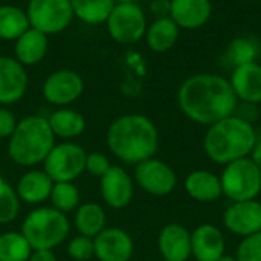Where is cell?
<instances>
[{"instance_id":"19","label":"cell","mask_w":261,"mask_h":261,"mask_svg":"<svg viewBox=\"0 0 261 261\" xmlns=\"http://www.w3.org/2000/svg\"><path fill=\"white\" fill-rule=\"evenodd\" d=\"M162 260L187 261L191 257V232L180 223L165 225L158 237Z\"/></svg>"},{"instance_id":"39","label":"cell","mask_w":261,"mask_h":261,"mask_svg":"<svg viewBox=\"0 0 261 261\" xmlns=\"http://www.w3.org/2000/svg\"><path fill=\"white\" fill-rule=\"evenodd\" d=\"M219 261H239L237 258H236V255H228V254H225L222 258Z\"/></svg>"},{"instance_id":"3","label":"cell","mask_w":261,"mask_h":261,"mask_svg":"<svg viewBox=\"0 0 261 261\" xmlns=\"http://www.w3.org/2000/svg\"><path fill=\"white\" fill-rule=\"evenodd\" d=\"M257 141L258 135L254 124L234 113L206 128L203 150L210 161L225 167L237 159L251 156Z\"/></svg>"},{"instance_id":"34","label":"cell","mask_w":261,"mask_h":261,"mask_svg":"<svg viewBox=\"0 0 261 261\" xmlns=\"http://www.w3.org/2000/svg\"><path fill=\"white\" fill-rule=\"evenodd\" d=\"M110 167L109 158L102 153H89L86 158V171L95 177H102Z\"/></svg>"},{"instance_id":"15","label":"cell","mask_w":261,"mask_h":261,"mask_svg":"<svg viewBox=\"0 0 261 261\" xmlns=\"http://www.w3.org/2000/svg\"><path fill=\"white\" fill-rule=\"evenodd\" d=\"M98 261H130L135 254L132 236L121 228H106L93 239Z\"/></svg>"},{"instance_id":"43","label":"cell","mask_w":261,"mask_h":261,"mask_svg":"<svg viewBox=\"0 0 261 261\" xmlns=\"http://www.w3.org/2000/svg\"><path fill=\"white\" fill-rule=\"evenodd\" d=\"M260 196H261V194H260Z\"/></svg>"},{"instance_id":"31","label":"cell","mask_w":261,"mask_h":261,"mask_svg":"<svg viewBox=\"0 0 261 261\" xmlns=\"http://www.w3.org/2000/svg\"><path fill=\"white\" fill-rule=\"evenodd\" d=\"M20 213V199L15 188L0 177V225H8Z\"/></svg>"},{"instance_id":"7","label":"cell","mask_w":261,"mask_h":261,"mask_svg":"<svg viewBox=\"0 0 261 261\" xmlns=\"http://www.w3.org/2000/svg\"><path fill=\"white\" fill-rule=\"evenodd\" d=\"M86 150L72 142L64 141L55 144L43 162V170L54 182H75L86 171Z\"/></svg>"},{"instance_id":"29","label":"cell","mask_w":261,"mask_h":261,"mask_svg":"<svg viewBox=\"0 0 261 261\" xmlns=\"http://www.w3.org/2000/svg\"><path fill=\"white\" fill-rule=\"evenodd\" d=\"M31 252L32 248L21 232L0 234V261H28Z\"/></svg>"},{"instance_id":"14","label":"cell","mask_w":261,"mask_h":261,"mask_svg":"<svg viewBox=\"0 0 261 261\" xmlns=\"http://www.w3.org/2000/svg\"><path fill=\"white\" fill-rule=\"evenodd\" d=\"M26 67L14 57L0 55V106L18 102L28 90Z\"/></svg>"},{"instance_id":"11","label":"cell","mask_w":261,"mask_h":261,"mask_svg":"<svg viewBox=\"0 0 261 261\" xmlns=\"http://www.w3.org/2000/svg\"><path fill=\"white\" fill-rule=\"evenodd\" d=\"M84 92L83 76L72 69H60L52 72L43 83V98L57 107H67L75 102Z\"/></svg>"},{"instance_id":"21","label":"cell","mask_w":261,"mask_h":261,"mask_svg":"<svg viewBox=\"0 0 261 261\" xmlns=\"http://www.w3.org/2000/svg\"><path fill=\"white\" fill-rule=\"evenodd\" d=\"M54 180L46 174L44 170H29L17 182L15 191L20 202L29 205H40L49 200Z\"/></svg>"},{"instance_id":"25","label":"cell","mask_w":261,"mask_h":261,"mask_svg":"<svg viewBox=\"0 0 261 261\" xmlns=\"http://www.w3.org/2000/svg\"><path fill=\"white\" fill-rule=\"evenodd\" d=\"M107 216L101 205L87 202L80 205L75 211V228L80 236L95 239L107 226Z\"/></svg>"},{"instance_id":"26","label":"cell","mask_w":261,"mask_h":261,"mask_svg":"<svg viewBox=\"0 0 261 261\" xmlns=\"http://www.w3.org/2000/svg\"><path fill=\"white\" fill-rule=\"evenodd\" d=\"M75 18L86 24H102L115 8V0H69Z\"/></svg>"},{"instance_id":"37","label":"cell","mask_w":261,"mask_h":261,"mask_svg":"<svg viewBox=\"0 0 261 261\" xmlns=\"http://www.w3.org/2000/svg\"><path fill=\"white\" fill-rule=\"evenodd\" d=\"M28 261H58L50 249H32Z\"/></svg>"},{"instance_id":"30","label":"cell","mask_w":261,"mask_h":261,"mask_svg":"<svg viewBox=\"0 0 261 261\" xmlns=\"http://www.w3.org/2000/svg\"><path fill=\"white\" fill-rule=\"evenodd\" d=\"M49 200L52 203V208L67 214L76 211V208L80 206L81 196L73 182H55Z\"/></svg>"},{"instance_id":"36","label":"cell","mask_w":261,"mask_h":261,"mask_svg":"<svg viewBox=\"0 0 261 261\" xmlns=\"http://www.w3.org/2000/svg\"><path fill=\"white\" fill-rule=\"evenodd\" d=\"M150 11L156 18L170 17V0H153L150 3Z\"/></svg>"},{"instance_id":"17","label":"cell","mask_w":261,"mask_h":261,"mask_svg":"<svg viewBox=\"0 0 261 261\" xmlns=\"http://www.w3.org/2000/svg\"><path fill=\"white\" fill-rule=\"evenodd\" d=\"M229 83L239 102L251 106L261 104V64L258 61L234 67Z\"/></svg>"},{"instance_id":"27","label":"cell","mask_w":261,"mask_h":261,"mask_svg":"<svg viewBox=\"0 0 261 261\" xmlns=\"http://www.w3.org/2000/svg\"><path fill=\"white\" fill-rule=\"evenodd\" d=\"M31 28L26 11L14 5L0 6V40L15 41Z\"/></svg>"},{"instance_id":"20","label":"cell","mask_w":261,"mask_h":261,"mask_svg":"<svg viewBox=\"0 0 261 261\" xmlns=\"http://www.w3.org/2000/svg\"><path fill=\"white\" fill-rule=\"evenodd\" d=\"M185 193L199 203H213L223 197L220 176L210 170H194L184 182Z\"/></svg>"},{"instance_id":"16","label":"cell","mask_w":261,"mask_h":261,"mask_svg":"<svg viewBox=\"0 0 261 261\" xmlns=\"http://www.w3.org/2000/svg\"><path fill=\"white\" fill-rule=\"evenodd\" d=\"M225 251L226 239L217 226L202 223L191 231V257L196 261H219Z\"/></svg>"},{"instance_id":"24","label":"cell","mask_w":261,"mask_h":261,"mask_svg":"<svg viewBox=\"0 0 261 261\" xmlns=\"http://www.w3.org/2000/svg\"><path fill=\"white\" fill-rule=\"evenodd\" d=\"M47 122L54 136L66 141L81 136L86 130V118L80 112L67 107H60L58 110L52 112L47 118Z\"/></svg>"},{"instance_id":"40","label":"cell","mask_w":261,"mask_h":261,"mask_svg":"<svg viewBox=\"0 0 261 261\" xmlns=\"http://www.w3.org/2000/svg\"><path fill=\"white\" fill-rule=\"evenodd\" d=\"M116 3H138L139 0H115Z\"/></svg>"},{"instance_id":"8","label":"cell","mask_w":261,"mask_h":261,"mask_svg":"<svg viewBox=\"0 0 261 261\" xmlns=\"http://www.w3.org/2000/svg\"><path fill=\"white\" fill-rule=\"evenodd\" d=\"M110 37L119 44L141 41L147 31V15L139 3H116L106 20Z\"/></svg>"},{"instance_id":"22","label":"cell","mask_w":261,"mask_h":261,"mask_svg":"<svg viewBox=\"0 0 261 261\" xmlns=\"http://www.w3.org/2000/svg\"><path fill=\"white\" fill-rule=\"evenodd\" d=\"M47 49H49V37L34 28H29L24 34H21L15 40L14 58L24 67L35 66L46 57Z\"/></svg>"},{"instance_id":"2","label":"cell","mask_w":261,"mask_h":261,"mask_svg":"<svg viewBox=\"0 0 261 261\" xmlns=\"http://www.w3.org/2000/svg\"><path fill=\"white\" fill-rule=\"evenodd\" d=\"M106 142L116 159L124 164L138 165L154 158L159 148V132L148 116L127 113L109 125Z\"/></svg>"},{"instance_id":"9","label":"cell","mask_w":261,"mask_h":261,"mask_svg":"<svg viewBox=\"0 0 261 261\" xmlns=\"http://www.w3.org/2000/svg\"><path fill=\"white\" fill-rule=\"evenodd\" d=\"M24 11L31 28L47 37L63 32L75 18L69 0H29Z\"/></svg>"},{"instance_id":"12","label":"cell","mask_w":261,"mask_h":261,"mask_svg":"<svg viewBox=\"0 0 261 261\" xmlns=\"http://www.w3.org/2000/svg\"><path fill=\"white\" fill-rule=\"evenodd\" d=\"M223 226L237 237H248L261 232V202H229L222 217Z\"/></svg>"},{"instance_id":"1","label":"cell","mask_w":261,"mask_h":261,"mask_svg":"<svg viewBox=\"0 0 261 261\" xmlns=\"http://www.w3.org/2000/svg\"><path fill=\"white\" fill-rule=\"evenodd\" d=\"M180 112L193 122L210 127L237 112L239 99L229 80L216 73L188 76L177 90Z\"/></svg>"},{"instance_id":"33","label":"cell","mask_w":261,"mask_h":261,"mask_svg":"<svg viewBox=\"0 0 261 261\" xmlns=\"http://www.w3.org/2000/svg\"><path fill=\"white\" fill-rule=\"evenodd\" d=\"M236 258L239 261H261V232L240 240L236 251Z\"/></svg>"},{"instance_id":"10","label":"cell","mask_w":261,"mask_h":261,"mask_svg":"<svg viewBox=\"0 0 261 261\" xmlns=\"http://www.w3.org/2000/svg\"><path fill=\"white\" fill-rule=\"evenodd\" d=\"M133 180L144 193L154 197H164L174 191L177 174L162 159L150 158L135 165Z\"/></svg>"},{"instance_id":"42","label":"cell","mask_w":261,"mask_h":261,"mask_svg":"<svg viewBox=\"0 0 261 261\" xmlns=\"http://www.w3.org/2000/svg\"><path fill=\"white\" fill-rule=\"evenodd\" d=\"M162 261H168V260H162Z\"/></svg>"},{"instance_id":"32","label":"cell","mask_w":261,"mask_h":261,"mask_svg":"<svg viewBox=\"0 0 261 261\" xmlns=\"http://www.w3.org/2000/svg\"><path fill=\"white\" fill-rule=\"evenodd\" d=\"M67 255L75 261H87L95 257V246H93V239L84 237V236H76L69 240L67 245Z\"/></svg>"},{"instance_id":"13","label":"cell","mask_w":261,"mask_h":261,"mask_svg":"<svg viewBox=\"0 0 261 261\" xmlns=\"http://www.w3.org/2000/svg\"><path fill=\"white\" fill-rule=\"evenodd\" d=\"M99 190L107 206L122 210L133 200L135 180L122 167L112 165L107 173L99 177Z\"/></svg>"},{"instance_id":"28","label":"cell","mask_w":261,"mask_h":261,"mask_svg":"<svg viewBox=\"0 0 261 261\" xmlns=\"http://www.w3.org/2000/svg\"><path fill=\"white\" fill-rule=\"evenodd\" d=\"M261 46L254 37H236L226 47V60L234 67L257 61Z\"/></svg>"},{"instance_id":"6","label":"cell","mask_w":261,"mask_h":261,"mask_svg":"<svg viewBox=\"0 0 261 261\" xmlns=\"http://www.w3.org/2000/svg\"><path fill=\"white\" fill-rule=\"evenodd\" d=\"M220 184L229 202L255 200L261 194V171L249 156L242 158L223 167Z\"/></svg>"},{"instance_id":"38","label":"cell","mask_w":261,"mask_h":261,"mask_svg":"<svg viewBox=\"0 0 261 261\" xmlns=\"http://www.w3.org/2000/svg\"><path fill=\"white\" fill-rule=\"evenodd\" d=\"M252 161H254V164L258 167V170L261 171V139L258 138V141H257V144H255V147L252 148V151H251V156H249Z\"/></svg>"},{"instance_id":"35","label":"cell","mask_w":261,"mask_h":261,"mask_svg":"<svg viewBox=\"0 0 261 261\" xmlns=\"http://www.w3.org/2000/svg\"><path fill=\"white\" fill-rule=\"evenodd\" d=\"M17 122L18 121L9 109L0 107V139H9L17 127Z\"/></svg>"},{"instance_id":"5","label":"cell","mask_w":261,"mask_h":261,"mask_svg":"<svg viewBox=\"0 0 261 261\" xmlns=\"http://www.w3.org/2000/svg\"><path fill=\"white\" fill-rule=\"evenodd\" d=\"M20 232L32 249L54 251L67 239L70 223L64 213H60L52 206H40L26 216Z\"/></svg>"},{"instance_id":"23","label":"cell","mask_w":261,"mask_h":261,"mask_svg":"<svg viewBox=\"0 0 261 261\" xmlns=\"http://www.w3.org/2000/svg\"><path fill=\"white\" fill-rule=\"evenodd\" d=\"M180 35V28L170 18H154L145 31L144 40L151 52L165 54L174 47Z\"/></svg>"},{"instance_id":"18","label":"cell","mask_w":261,"mask_h":261,"mask_svg":"<svg viewBox=\"0 0 261 261\" xmlns=\"http://www.w3.org/2000/svg\"><path fill=\"white\" fill-rule=\"evenodd\" d=\"M211 15V0H170V18L180 29H199L210 21Z\"/></svg>"},{"instance_id":"4","label":"cell","mask_w":261,"mask_h":261,"mask_svg":"<svg viewBox=\"0 0 261 261\" xmlns=\"http://www.w3.org/2000/svg\"><path fill=\"white\" fill-rule=\"evenodd\" d=\"M55 145V136L47 118L29 115L17 122L14 133L8 139L9 159L26 168L43 164Z\"/></svg>"},{"instance_id":"41","label":"cell","mask_w":261,"mask_h":261,"mask_svg":"<svg viewBox=\"0 0 261 261\" xmlns=\"http://www.w3.org/2000/svg\"><path fill=\"white\" fill-rule=\"evenodd\" d=\"M232 2H251V0H232Z\"/></svg>"}]
</instances>
